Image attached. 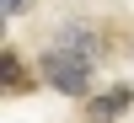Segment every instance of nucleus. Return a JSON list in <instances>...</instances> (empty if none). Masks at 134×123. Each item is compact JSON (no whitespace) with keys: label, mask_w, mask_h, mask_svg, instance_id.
Wrapping results in <instances>:
<instances>
[{"label":"nucleus","mask_w":134,"mask_h":123,"mask_svg":"<svg viewBox=\"0 0 134 123\" xmlns=\"http://www.w3.org/2000/svg\"><path fill=\"white\" fill-rule=\"evenodd\" d=\"M38 75L54 86V91H64V96H91V59H81V54L64 48V43H54V48L43 54Z\"/></svg>","instance_id":"1"},{"label":"nucleus","mask_w":134,"mask_h":123,"mask_svg":"<svg viewBox=\"0 0 134 123\" xmlns=\"http://www.w3.org/2000/svg\"><path fill=\"white\" fill-rule=\"evenodd\" d=\"M129 107H134V86L118 80V86H107V91H91V96H86V123H118Z\"/></svg>","instance_id":"2"},{"label":"nucleus","mask_w":134,"mask_h":123,"mask_svg":"<svg viewBox=\"0 0 134 123\" xmlns=\"http://www.w3.org/2000/svg\"><path fill=\"white\" fill-rule=\"evenodd\" d=\"M0 70H5V96H27V91H32V75H27V64H21L16 48L0 54Z\"/></svg>","instance_id":"3"},{"label":"nucleus","mask_w":134,"mask_h":123,"mask_svg":"<svg viewBox=\"0 0 134 123\" xmlns=\"http://www.w3.org/2000/svg\"><path fill=\"white\" fill-rule=\"evenodd\" d=\"M59 43H64V48H75L81 59H91V64L102 59V38H97L91 27H64V32H59Z\"/></svg>","instance_id":"4"},{"label":"nucleus","mask_w":134,"mask_h":123,"mask_svg":"<svg viewBox=\"0 0 134 123\" xmlns=\"http://www.w3.org/2000/svg\"><path fill=\"white\" fill-rule=\"evenodd\" d=\"M27 5H32V0H0V11H5V16H21Z\"/></svg>","instance_id":"5"}]
</instances>
